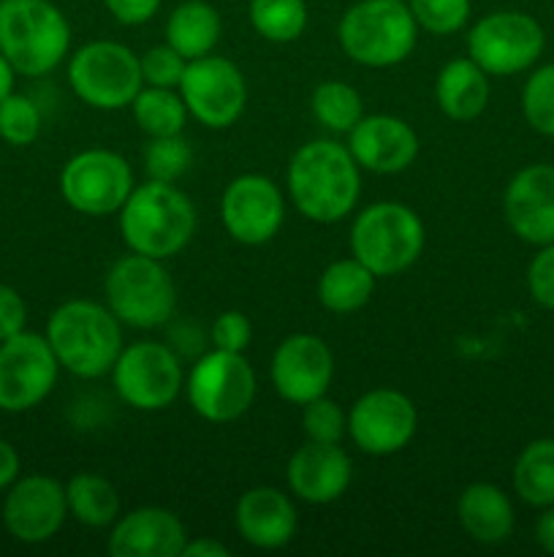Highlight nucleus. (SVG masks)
<instances>
[{"instance_id":"412c9836","label":"nucleus","mask_w":554,"mask_h":557,"mask_svg":"<svg viewBox=\"0 0 554 557\" xmlns=\"http://www.w3.org/2000/svg\"><path fill=\"white\" fill-rule=\"evenodd\" d=\"M286 479L291 493L299 500L313 506L335 504L348 493L353 479L351 457L340 444H318L307 441L291 455L286 468Z\"/></svg>"},{"instance_id":"4c0bfd02","label":"nucleus","mask_w":554,"mask_h":557,"mask_svg":"<svg viewBox=\"0 0 554 557\" xmlns=\"http://www.w3.org/2000/svg\"><path fill=\"white\" fill-rule=\"evenodd\" d=\"M139 65L144 85L172 87V90H177L179 82H182L188 60H185L177 49L168 47V44H161V47H152L147 49L144 54H139Z\"/></svg>"},{"instance_id":"c756f323","label":"nucleus","mask_w":554,"mask_h":557,"mask_svg":"<svg viewBox=\"0 0 554 557\" xmlns=\"http://www.w3.org/2000/svg\"><path fill=\"white\" fill-rule=\"evenodd\" d=\"M130 109H134V120L141 128V134H147L150 139H155V136L182 134L190 114L177 90L150 85H144L136 92Z\"/></svg>"},{"instance_id":"39448f33","label":"nucleus","mask_w":554,"mask_h":557,"mask_svg":"<svg viewBox=\"0 0 554 557\" xmlns=\"http://www.w3.org/2000/svg\"><path fill=\"white\" fill-rule=\"evenodd\" d=\"M340 47L364 69H391L411 58L418 25L405 0H358L337 27Z\"/></svg>"},{"instance_id":"6e6552de","label":"nucleus","mask_w":554,"mask_h":557,"mask_svg":"<svg viewBox=\"0 0 554 557\" xmlns=\"http://www.w3.org/2000/svg\"><path fill=\"white\" fill-rule=\"evenodd\" d=\"M68 82L81 103L101 112L130 107L144 87L139 54L119 41H90L76 49L68 63Z\"/></svg>"},{"instance_id":"72a5a7b5","label":"nucleus","mask_w":554,"mask_h":557,"mask_svg":"<svg viewBox=\"0 0 554 557\" xmlns=\"http://www.w3.org/2000/svg\"><path fill=\"white\" fill-rule=\"evenodd\" d=\"M521 114L532 131L541 136H554V63L536 69L525 82Z\"/></svg>"},{"instance_id":"f8f14e48","label":"nucleus","mask_w":554,"mask_h":557,"mask_svg":"<svg viewBox=\"0 0 554 557\" xmlns=\"http://www.w3.org/2000/svg\"><path fill=\"white\" fill-rule=\"evenodd\" d=\"M128 161L112 150H81L60 172V194L81 215L103 218L123 210L134 190Z\"/></svg>"},{"instance_id":"393cba45","label":"nucleus","mask_w":554,"mask_h":557,"mask_svg":"<svg viewBox=\"0 0 554 557\" xmlns=\"http://www.w3.org/2000/svg\"><path fill=\"white\" fill-rule=\"evenodd\" d=\"M489 74L473 58H456L440 69L435 79V98L440 112L454 123L481 117L489 103Z\"/></svg>"},{"instance_id":"7ed1b4c3","label":"nucleus","mask_w":554,"mask_h":557,"mask_svg":"<svg viewBox=\"0 0 554 557\" xmlns=\"http://www.w3.org/2000/svg\"><path fill=\"white\" fill-rule=\"evenodd\" d=\"M119 232L134 253L172 259L193 239L196 207L174 183L147 180L119 210Z\"/></svg>"},{"instance_id":"bb28decb","label":"nucleus","mask_w":554,"mask_h":557,"mask_svg":"<svg viewBox=\"0 0 554 557\" xmlns=\"http://www.w3.org/2000/svg\"><path fill=\"white\" fill-rule=\"evenodd\" d=\"M375 292V275L356 259H337L320 272L318 277V302L329 313L345 315L356 313L369 302Z\"/></svg>"},{"instance_id":"20e7f679","label":"nucleus","mask_w":554,"mask_h":557,"mask_svg":"<svg viewBox=\"0 0 554 557\" xmlns=\"http://www.w3.org/2000/svg\"><path fill=\"white\" fill-rule=\"evenodd\" d=\"M68 47L71 25L52 0H0V52L16 74H49Z\"/></svg>"},{"instance_id":"1a4fd4ad","label":"nucleus","mask_w":554,"mask_h":557,"mask_svg":"<svg viewBox=\"0 0 554 557\" xmlns=\"http://www.w3.org/2000/svg\"><path fill=\"white\" fill-rule=\"evenodd\" d=\"M543 27L525 11H494L481 16L467 33V58L489 76L521 74L538 63L543 52Z\"/></svg>"},{"instance_id":"6ab92c4d","label":"nucleus","mask_w":554,"mask_h":557,"mask_svg":"<svg viewBox=\"0 0 554 557\" xmlns=\"http://www.w3.org/2000/svg\"><path fill=\"white\" fill-rule=\"evenodd\" d=\"M505 223L525 243H554V166L530 163L511 177L503 196Z\"/></svg>"},{"instance_id":"7c9ffc66","label":"nucleus","mask_w":554,"mask_h":557,"mask_svg":"<svg viewBox=\"0 0 554 557\" xmlns=\"http://www.w3.org/2000/svg\"><path fill=\"white\" fill-rule=\"evenodd\" d=\"M310 109H313V117L335 134H351L353 125L364 117V101L356 87L337 79L320 82L315 87Z\"/></svg>"},{"instance_id":"0eeeda50","label":"nucleus","mask_w":554,"mask_h":557,"mask_svg":"<svg viewBox=\"0 0 554 557\" xmlns=\"http://www.w3.org/2000/svg\"><path fill=\"white\" fill-rule=\"evenodd\" d=\"M103 294L119 324L134 330L163 326L177 308V288L163 261L134 250L114 261L103 281Z\"/></svg>"},{"instance_id":"f257e3e1","label":"nucleus","mask_w":554,"mask_h":557,"mask_svg":"<svg viewBox=\"0 0 554 557\" xmlns=\"http://www.w3.org/2000/svg\"><path fill=\"white\" fill-rule=\"evenodd\" d=\"M362 166L348 145L313 139L299 147L288 163V194L307 221L337 223L356 207Z\"/></svg>"},{"instance_id":"473e14b6","label":"nucleus","mask_w":554,"mask_h":557,"mask_svg":"<svg viewBox=\"0 0 554 557\" xmlns=\"http://www.w3.org/2000/svg\"><path fill=\"white\" fill-rule=\"evenodd\" d=\"M193 163V150L182 134L155 136L144 147V172L158 183H177Z\"/></svg>"},{"instance_id":"49530a36","label":"nucleus","mask_w":554,"mask_h":557,"mask_svg":"<svg viewBox=\"0 0 554 557\" xmlns=\"http://www.w3.org/2000/svg\"><path fill=\"white\" fill-rule=\"evenodd\" d=\"M14 76H16L14 65H11L9 60L3 58V52H0V101H3L9 92H14Z\"/></svg>"},{"instance_id":"c9c22d12","label":"nucleus","mask_w":554,"mask_h":557,"mask_svg":"<svg viewBox=\"0 0 554 557\" xmlns=\"http://www.w3.org/2000/svg\"><path fill=\"white\" fill-rule=\"evenodd\" d=\"M413 20L432 36L459 33L470 20V0H407Z\"/></svg>"},{"instance_id":"37998d69","label":"nucleus","mask_w":554,"mask_h":557,"mask_svg":"<svg viewBox=\"0 0 554 557\" xmlns=\"http://www.w3.org/2000/svg\"><path fill=\"white\" fill-rule=\"evenodd\" d=\"M20 479V455L9 441L0 438V490H9Z\"/></svg>"},{"instance_id":"a211bd4d","label":"nucleus","mask_w":554,"mask_h":557,"mask_svg":"<svg viewBox=\"0 0 554 557\" xmlns=\"http://www.w3.org/2000/svg\"><path fill=\"white\" fill-rule=\"evenodd\" d=\"M65 520H68V500H65V484H60L58 479L33 473L16 479L5 493L3 525L16 542H49L58 536Z\"/></svg>"},{"instance_id":"f3484780","label":"nucleus","mask_w":554,"mask_h":557,"mask_svg":"<svg viewBox=\"0 0 554 557\" xmlns=\"http://www.w3.org/2000/svg\"><path fill=\"white\" fill-rule=\"evenodd\" d=\"M335 375V357L324 337L297 332L288 335L272 354L269 379L277 395L293 406H307L324 397Z\"/></svg>"},{"instance_id":"58836bf2","label":"nucleus","mask_w":554,"mask_h":557,"mask_svg":"<svg viewBox=\"0 0 554 557\" xmlns=\"http://www.w3.org/2000/svg\"><path fill=\"white\" fill-rule=\"evenodd\" d=\"M527 288L532 302L554 313V243L541 245L527 267Z\"/></svg>"},{"instance_id":"423d86ee","label":"nucleus","mask_w":554,"mask_h":557,"mask_svg":"<svg viewBox=\"0 0 554 557\" xmlns=\"http://www.w3.org/2000/svg\"><path fill=\"white\" fill-rule=\"evenodd\" d=\"M424 223L402 201H375L351 226V253L375 277H391L418 261L424 250Z\"/></svg>"},{"instance_id":"2f4dec72","label":"nucleus","mask_w":554,"mask_h":557,"mask_svg":"<svg viewBox=\"0 0 554 557\" xmlns=\"http://www.w3.org/2000/svg\"><path fill=\"white\" fill-rule=\"evenodd\" d=\"M250 25L272 44H291L307 27L304 0H250Z\"/></svg>"},{"instance_id":"a18cd8bd","label":"nucleus","mask_w":554,"mask_h":557,"mask_svg":"<svg viewBox=\"0 0 554 557\" xmlns=\"http://www.w3.org/2000/svg\"><path fill=\"white\" fill-rule=\"evenodd\" d=\"M536 542L543 553L554 555V506H546L536 522Z\"/></svg>"},{"instance_id":"dca6fc26","label":"nucleus","mask_w":554,"mask_h":557,"mask_svg":"<svg viewBox=\"0 0 554 557\" xmlns=\"http://www.w3.org/2000/svg\"><path fill=\"white\" fill-rule=\"evenodd\" d=\"M221 221L228 237L242 245H264L286 221V199L264 174H242L223 190Z\"/></svg>"},{"instance_id":"e433bc0d","label":"nucleus","mask_w":554,"mask_h":557,"mask_svg":"<svg viewBox=\"0 0 554 557\" xmlns=\"http://www.w3.org/2000/svg\"><path fill=\"white\" fill-rule=\"evenodd\" d=\"M302 424L307 441H318V444H340L342 435L348 433V413L337 406L329 397H315L304 406Z\"/></svg>"},{"instance_id":"c03bdc74","label":"nucleus","mask_w":554,"mask_h":557,"mask_svg":"<svg viewBox=\"0 0 554 557\" xmlns=\"http://www.w3.org/2000/svg\"><path fill=\"white\" fill-rule=\"evenodd\" d=\"M228 547L226 544L215 542V539H188L185 542L182 557H226Z\"/></svg>"},{"instance_id":"5701e85b","label":"nucleus","mask_w":554,"mask_h":557,"mask_svg":"<svg viewBox=\"0 0 554 557\" xmlns=\"http://www.w3.org/2000/svg\"><path fill=\"white\" fill-rule=\"evenodd\" d=\"M237 531L250 547L280 549L297 536L299 515L293 500L277 487H253L242 493L234 511Z\"/></svg>"},{"instance_id":"4be33fe9","label":"nucleus","mask_w":554,"mask_h":557,"mask_svg":"<svg viewBox=\"0 0 554 557\" xmlns=\"http://www.w3.org/2000/svg\"><path fill=\"white\" fill-rule=\"evenodd\" d=\"M188 533L174 511L161 506L134 509L117 517L109 536L112 557H182Z\"/></svg>"},{"instance_id":"c85d7f7f","label":"nucleus","mask_w":554,"mask_h":557,"mask_svg":"<svg viewBox=\"0 0 554 557\" xmlns=\"http://www.w3.org/2000/svg\"><path fill=\"white\" fill-rule=\"evenodd\" d=\"M514 490L536 509L554 506V438H538L514 462Z\"/></svg>"},{"instance_id":"ea45409f","label":"nucleus","mask_w":554,"mask_h":557,"mask_svg":"<svg viewBox=\"0 0 554 557\" xmlns=\"http://www.w3.org/2000/svg\"><path fill=\"white\" fill-rule=\"evenodd\" d=\"M250 337H253V324L244 313L239 310H226L215 319L212 324V343L221 351H234L244 354V348L250 346Z\"/></svg>"},{"instance_id":"f03ea898","label":"nucleus","mask_w":554,"mask_h":557,"mask_svg":"<svg viewBox=\"0 0 554 557\" xmlns=\"http://www.w3.org/2000/svg\"><path fill=\"white\" fill-rule=\"evenodd\" d=\"M47 341L60 368L79 379H101L112 373L123 351V324L117 315L92 299H68L47 324Z\"/></svg>"},{"instance_id":"4468645a","label":"nucleus","mask_w":554,"mask_h":557,"mask_svg":"<svg viewBox=\"0 0 554 557\" xmlns=\"http://www.w3.org/2000/svg\"><path fill=\"white\" fill-rule=\"evenodd\" d=\"M177 90L190 117L215 131L231 128L242 117L244 103H248V85H244L242 71L231 60L215 58V54L188 60Z\"/></svg>"},{"instance_id":"f704fd0d","label":"nucleus","mask_w":554,"mask_h":557,"mask_svg":"<svg viewBox=\"0 0 554 557\" xmlns=\"http://www.w3.org/2000/svg\"><path fill=\"white\" fill-rule=\"evenodd\" d=\"M41 134V112L22 92H9L0 101V139L14 147H27Z\"/></svg>"},{"instance_id":"9d476101","label":"nucleus","mask_w":554,"mask_h":557,"mask_svg":"<svg viewBox=\"0 0 554 557\" xmlns=\"http://www.w3.org/2000/svg\"><path fill=\"white\" fill-rule=\"evenodd\" d=\"M255 373L242 354H204L188 375V400L201 419L228 424L250 411L255 400Z\"/></svg>"},{"instance_id":"b1692460","label":"nucleus","mask_w":554,"mask_h":557,"mask_svg":"<svg viewBox=\"0 0 554 557\" xmlns=\"http://www.w3.org/2000/svg\"><path fill=\"white\" fill-rule=\"evenodd\" d=\"M456 515L462 531L478 544H500L514 533V504L498 484H467L456 504Z\"/></svg>"},{"instance_id":"79ce46f5","label":"nucleus","mask_w":554,"mask_h":557,"mask_svg":"<svg viewBox=\"0 0 554 557\" xmlns=\"http://www.w3.org/2000/svg\"><path fill=\"white\" fill-rule=\"evenodd\" d=\"M109 14L119 22V25H144L147 20L158 14L161 0H103Z\"/></svg>"},{"instance_id":"2eb2a0df","label":"nucleus","mask_w":554,"mask_h":557,"mask_svg":"<svg viewBox=\"0 0 554 557\" xmlns=\"http://www.w3.org/2000/svg\"><path fill=\"white\" fill-rule=\"evenodd\" d=\"M418 428L416 406L396 389L364 392L348 411V435L373 457L396 455L413 441Z\"/></svg>"},{"instance_id":"9b49d317","label":"nucleus","mask_w":554,"mask_h":557,"mask_svg":"<svg viewBox=\"0 0 554 557\" xmlns=\"http://www.w3.org/2000/svg\"><path fill=\"white\" fill-rule=\"evenodd\" d=\"M114 389L136 411H163L177 400L185 384L177 354L163 343H130L112 368Z\"/></svg>"},{"instance_id":"a878e982","label":"nucleus","mask_w":554,"mask_h":557,"mask_svg":"<svg viewBox=\"0 0 554 557\" xmlns=\"http://www.w3.org/2000/svg\"><path fill=\"white\" fill-rule=\"evenodd\" d=\"M221 14L206 0H185L168 14L166 44L185 60L204 58L221 41Z\"/></svg>"},{"instance_id":"a19ab883","label":"nucleus","mask_w":554,"mask_h":557,"mask_svg":"<svg viewBox=\"0 0 554 557\" xmlns=\"http://www.w3.org/2000/svg\"><path fill=\"white\" fill-rule=\"evenodd\" d=\"M27 324V305L16 288L0 283V343L20 335Z\"/></svg>"},{"instance_id":"ddd939ff","label":"nucleus","mask_w":554,"mask_h":557,"mask_svg":"<svg viewBox=\"0 0 554 557\" xmlns=\"http://www.w3.org/2000/svg\"><path fill=\"white\" fill-rule=\"evenodd\" d=\"M60 362L47 335L22 330L0 343V411L25 413L49 397Z\"/></svg>"},{"instance_id":"aec40b11","label":"nucleus","mask_w":554,"mask_h":557,"mask_svg":"<svg viewBox=\"0 0 554 557\" xmlns=\"http://www.w3.org/2000/svg\"><path fill=\"white\" fill-rule=\"evenodd\" d=\"M348 150L373 174H400L418 156V136L396 114H364L348 134Z\"/></svg>"},{"instance_id":"cd10ccee","label":"nucleus","mask_w":554,"mask_h":557,"mask_svg":"<svg viewBox=\"0 0 554 557\" xmlns=\"http://www.w3.org/2000/svg\"><path fill=\"white\" fill-rule=\"evenodd\" d=\"M68 517L87 528H109L119 517V495L109 479L98 473H76L65 484Z\"/></svg>"}]
</instances>
